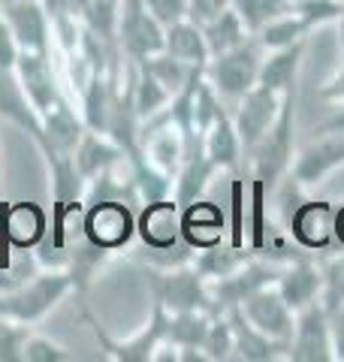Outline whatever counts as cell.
Wrapping results in <instances>:
<instances>
[{
    "instance_id": "19",
    "label": "cell",
    "mask_w": 344,
    "mask_h": 362,
    "mask_svg": "<svg viewBox=\"0 0 344 362\" xmlns=\"http://www.w3.org/2000/svg\"><path fill=\"white\" fill-rule=\"evenodd\" d=\"M227 320L233 326V341H236V354L233 359H245V362H275V359H287L290 354V341H275V338L263 335L254 323L242 314V308H227Z\"/></svg>"
},
{
    "instance_id": "20",
    "label": "cell",
    "mask_w": 344,
    "mask_h": 362,
    "mask_svg": "<svg viewBox=\"0 0 344 362\" xmlns=\"http://www.w3.org/2000/svg\"><path fill=\"white\" fill-rule=\"evenodd\" d=\"M200 142H202L205 157H209V160H212L217 169H227V173L233 175V173H239V169L245 166L242 142H239L233 115H229L227 109L209 124V130L200 136Z\"/></svg>"
},
{
    "instance_id": "42",
    "label": "cell",
    "mask_w": 344,
    "mask_h": 362,
    "mask_svg": "<svg viewBox=\"0 0 344 362\" xmlns=\"http://www.w3.org/2000/svg\"><path fill=\"white\" fill-rule=\"evenodd\" d=\"M329 332H332V350H336V359L344 362V305L329 311Z\"/></svg>"
},
{
    "instance_id": "24",
    "label": "cell",
    "mask_w": 344,
    "mask_h": 362,
    "mask_svg": "<svg viewBox=\"0 0 344 362\" xmlns=\"http://www.w3.org/2000/svg\"><path fill=\"white\" fill-rule=\"evenodd\" d=\"M214 320L212 311H169L166 314V344L176 350H200L209 326ZM202 354V350H200Z\"/></svg>"
},
{
    "instance_id": "23",
    "label": "cell",
    "mask_w": 344,
    "mask_h": 362,
    "mask_svg": "<svg viewBox=\"0 0 344 362\" xmlns=\"http://www.w3.org/2000/svg\"><path fill=\"white\" fill-rule=\"evenodd\" d=\"M302 54H305V42H293L284 49H272L266 52L260 66V85L272 88L275 94H296V82H299V70H302Z\"/></svg>"
},
{
    "instance_id": "12",
    "label": "cell",
    "mask_w": 344,
    "mask_h": 362,
    "mask_svg": "<svg viewBox=\"0 0 344 362\" xmlns=\"http://www.w3.org/2000/svg\"><path fill=\"white\" fill-rule=\"evenodd\" d=\"M49 233V214L37 202H0V242L4 251H33Z\"/></svg>"
},
{
    "instance_id": "8",
    "label": "cell",
    "mask_w": 344,
    "mask_h": 362,
    "mask_svg": "<svg viewBox=\"0 0 344 362\" xmlns=\"http://www.w3.org/2000/svg\"><path fill=\"white\" fill-rule=\"evenodd\" d=\"M13 73L18 78L21 90L28 94L30 106L40 115H45L57 100L67 97L64 78H61V70H57V61L52 52H18Z\"/></svg>"
},
{
    "instance_id": "5",
    "label": "cell",
    "mask_w": 344,
    "mask_h": 362,
    "mask_svg": "<svg viewBox=\"0 0 344 362\" xmlns=\"http://www.w3.org/2000/svg\"><path fill=\"white\" fill-rule=\"evenodd\" d=\"M263 58H266V49H263L257 37L251 33V40L242 42L239 49L217 54V58H209L202 73L224 100H239L260 82Z\"/></svg>"
},
{
    "instance_id": "27",
    "label": "cell",
    "mask_w": 344,
    "mask_h": 362,
    "mask_svg": "<svg viewBox=\"0 0 344 362\" xmlns=\"http://www.w3.org/2000/svg\"><path fill=\"white\" fill-rule=\"evenodd\" d=\"M164 52L172 54V58L190 64V66H205V64H209V49H205L202 28L197 25V21H190V18L166 28Z\"/></svg>"
},
{
    "instance_id": "22",
    "label": "cell",
    "mask_w": 344,
    "mask_h": 362,
    "mask_svg": "<svg viewBox=\"0 0 344 362\" xmlns=\"http://www.w3.org/2000/svg\"><path fill=\"white\" fill-rule=\"evenodd\" d=\"M221 173L209 157L202 151V142H197L193 148H188L185 154V163H181L176 181H172V199L178 202L181 209L190 206L193 199L205 197V190H209V181Z\"/></svg>"
},
{
    "instance_id": "45",
    "label": "cell",
    "mask_w": 344,
    "mask_h": 362,
    "mask_svg": "<svg viewBox=\"0 0 344 362\" xmlns=\"http://www.w3.org/2000/svg\"><path fill=\"white\" fill-rule=\"evenodd\" d=\"M336 245L344 247V202L336 209Z\"/></svg>"
},
{
    "instance_id": "32",
    "label": "cell",
    "mask_w": 344,
    "mask_h": 362,
    "mask_svg": "<svg viewBox=\"0 0 344 362\" xmlns=\"http://www.w3.org/2000/svg\"><path fill=\"white\" fill-rule=\"evenodd\" d=\"M139 64L157 78L160 85L169 90L172 97H176L178 90L193 78V73L200 70V66H190V64H185V61L172 58V54H166V52H157V54H151V58H145V61H139Z\"/></svg>"
},
{
    "instance_id": "13",
    "label": "cell",
    "mask_w": 344,
    "mask_h": 362,
    "mask_svg": "<svg viewBox=\"0 0 344 362\" xmlns=\"http://www.w3.org/2000/svg\"><path fill=\"white\" fill-rule=\"evenodd\" d=\"M344 166V133H320L314 145H308L305 151L293 157L290 178L302 190L317 187L320 181H326L332 173H338Z\"/></svg>"
},
{
    "instance_id": "35",
    "label": "cell",
    "mask_w": 344,
    "mask_h": 362,
    "mask_svg": "<svg viewBox=\"0 0 344 362\" xmlns=\"http://www.w3.org/2000/svg\"><path fill=\"white\" fill-rule=\"evenodd\" d=\"M200 350H202L205 362H227V359H233V354H236L233 326H229L224 311L214 314V320L209 326V335H205V341H202Z\"/></svg>"
},
{
    "instance_id": "44",
    "label": "cell",
    "mask_w": 344,
    "mask_h": 362,
    "mask_svg": "<svg viewBox=\"0 0 344 362\" xmlns=\"http://www.w3.org/2000/svg\"><path fill=\"white\" fill-rule=\"evenodd\" d=\"M314 133H344V103H338V112H336V115H329Z\"/></svg>"
},
{
    "instance_id": "33",
    "label": "cell",
    "mask_w": 344,
    "mask_h": 362,
    "mask_svg": "<svg viewBox=\"0 0 344 362\" xmlns=\"http://www.w3.org/2000/svg\"><path fill=\"white\" fill-rule=\"evenodd\" d=\"M79 21L106 42H118L115 40V33H118V4L115 0H82L79 4Z\"/></svg>"
},
{
    "instance_id": "7",
    "label": "cell",
    "mask_w": 344,
    "mask_h": 362,
    "mask_svg": "<svg viewBox=\"0 0 344 362\" xmlns=\"http://www.w3.org/2000/svg\"><path fill=\"white\" fill-rule=\"evenodd\" d=\"M118 49L130 61H145L151 54L164 52L166 28L148 13L142 0H121L118 4Z\"/></svg>"
},
{
    "instance_id": "6",
    "label": "cell",
    "mask_w": 344,
    "mask_h": 362,
    "mask_svg": "<svg viewBox=\"0 0 344 362\" xmlns=\"http://www.w3.org/2000/svg\"><path fill=\"white\" fill-rule=\"evenodd\" d=\"M284 230L308 254H323L336 245V206L329 199L302 197L284 211Z\"/></svg>"
},
{
    "instance_id": "43",
    "label": "cell",
    "mask_w": 344,
    "mask_h": 362,
    "mask_svg": "<svg viewBox=\"0 0 344 362\" xmlns=\"http://www.w3.org/2000/svg\"><path fill=\"white\" fill-rule=\"evenodd\" d=\"M320 97L329 100V103H344V66L329 78L323 88H320Z\"/></svg>"
},
{
    "instance_id": "48",
    "label": "cell",
    "mask_w": 344,
    "mask_h": 362,
    "mask_svg": "<svg viewBox=\"0 0 344 362\" xmlns=\"http://www.w3.org/2000/svg\"><path fill=\"white\" fill-rule=\"evenodd\" d=\"M0 4H16V0H0Z\"/></svg>"
},
{
    "instance_id": "4",
    "label": "cell",
    "mask_w": 344,
    "mask_h": 362,
    "mask_svg": "<svg viewBox=\"0 0 344 362\" xmlns=\"http://www.w3.org/2000/svg\"><path fill=\"white\" fill-rule=\"evenodd\" d=\"M166 314L169 311L164 308V305L154 302L145 329L136 332L133 338H127V341H118V338H112L106 329H103L97 317L82 305V323L91 329V335H94V341L100 344L103 356L115 359V362H151L157 356V350L166 344Z\"/></svg>"
},
{
    "instance_id": "21",
    "label": "cell",
    "mask_w": 344,
    "mask_h": 362,
    "mask_svg": "<svg viewBox=\"0 0 344 362\" xmlns=\"http://www.w3.org/2000/svg\"><path fill=\"white\" fill-rule=\"evenodd\" d=\"M124 154L127 151H124L109 133L85 130L82 139L76 145V151H73V163L79 169V175H82V181L88 185L91 178H97V175L106 173V169H112Z\"/></svg>"
},
{
    "instance_id": "37",
    "label": "cell",
    "mask_w": 344,
    "mask_h": 362,
    "mask_svg": "<svg viewBox=\"0 0 344 362\" xmlns=\"http://www.w3.org/2000/svg\"><path fill=\"white\" fill-rule=\"evenodd\" d=\"M76 354L67 350L64 344L52 341L49 335H37L30 332L25 341V354H21V362H73Z\"/></svg>"
},
{
    "instance_id": "30",
    "label": "cell",
    "mask_w": 344,
    "mask_h": 362,
    "mask_svg": "<svg viewBox=\"0 0 344 362\" xmlns=\"http://www.w3.org/2000/svg\"><path fill=\"white\" fill-rule=\"evenodd\" d=\"M251 254H254L251 247H236V245H229V242L224 239L221 245L205 247V251H197L193 263H197V269L202 272L205 278L214 281V278H224V275H229L233 269H239Z\"/></svg>"
},
{
    "instance_id": "29",
    "label": "cell",
    "mask_w": 344,
    "mask_h": 362,
    "mask_svg": "<svg viewBox=\"0 0 344 362\" xmlns=\"http://www.w3.org/2000/svg\"><path fill=\"white\" fill-rule=\"evenodd\" d=\"M311 30L314 28L308 25L302 16L284 13L278 18H272L269 25H263L254 37H257V42L263 45V49L272 52V49H284V45H293V42H308V33Z\"/></svg>"
},
{
    "instance_id": "16",
    "label": "cell",
    "mask_w": 344,
    "mask_h": 362,
    "mask_svg": "<svg viewBox=\"0 0 344 362\" xmlns=\"http://www.w3.org/2000/svg\"><path fill=\"white\" fill-rule=\"evenodd\" d=\"M275 287L284 296V302L290 305L293 311H302L308 305H314L323 299V272H320V263H314L311 254L290 259L284 269Z\"/></svg>"
},
{
    "instance_id": "1",
    "label": "cell",
    "mask_w": 344,
    "mask_h": 362,
    "mask_svg": "<svg viewBox=\"0 0 344 362\" xmlns=\"http://www.w3.org/2000/svg\"><path fill=\"white\" fill-rule=\"evenodd\" d=\"M73 275L67 269H37L21 284L0 290V317L33 326L55 311L67 293H73Z\"/></svg>"
},
{
    "instance_id": "41",
    "label": "cell",
    "mask_w": 344,
    "mask_h": 362,
    "mask_svg": "<svg viewBox=\"0 0 344 362\" xmlns=\"http://www.w3.org/2000/svg\"><path fill=\"white\" fill-rule=\"evenodd\" d=\"M18 42L13 37V30H9L6 18H4V9H0V66L4 70H13L16 61H18Z\"/></svg>"
},
{
    "instance_id": "47",
    "label": "cell",
    "mask_w": 344,
    "mask_h": 362,
    "mask_svg": "<svg viewBox=\"0 0 344 362\" xmlns=\"http://www.w3.org/2000/svg\"><path fill=\"white\" fill-rule=\"evenodd\" d=\"M0 190H4V151H0Z\"/></svg>"
},
{
    "instance_id": "26",
    "label": "cell",
    "mask_w": 344,
    "mask_h": 362,
    "mask_svg": "<svg viewBox=\"0 0 344 362\" xmlns=\"http://www.w3.org/2000/svg\"><path fill=\"white\" fill-rule=\"evenodd\" d=\"M67 245H70V266H67V272L73 275L76 293L85 296L88 287L94 284V278L100 275V269L106 266L115 254L103 251V247H97L91 239H85V235H79V242H67Z\"/></svg>"
},
{
    "instance_id": "2",
    "label": "cell",
    "mask_w": 344,
    "mask_h": 362,
    "mask_svg": "<svg viewBox=\"0 0 344 362\" xmlns=\"http://www.w3.org/2000/svg\"><path fill=\"white\" fill-rule=\"evenodd\" d=\"M142 275H145V284L151 287V296L154 302H160L166 311H212L214 308V299H212V290H209V278L197 269V263H181V266H166V269H157V266H139Z\"/></svg>"
},
{
    "instance_id": "9",
    "label": "cell",
    "mask_w": 344,
    "mask_h": 362,
    "mask_svg": "<svg viewBox=\"0 0 344 362\" xmlns=\"http://www.w3.org/2000/svg\"><path fill=\"white\" fill-rule=\"evenodd\" d=\"M236 103L239 106L233 112V124H236L239 142H242V151L248 157L263 142V136L272 130V124L278 121V112H281L284 97L275 94L272 88L257 82L245 97H239Z\"/></svg>"
},
{
    "instance_id": "10",
    "label": "cell",
    "mask_w": 344,
    "mask_h": 362,
    "mask_svg": "<svg viewBox=\"0 0 344 362\" xmlns=\"http://www.w3.org/2000/svg\"><path fill=\"white\" fill-rule=\"evenodd\" d=\"M136 242L148 251H176L188 245L181 239V206L172 197L145 202L136 211Z\"/></svg>"
},
{
    "instance_id": "17",
    "label": "cell",
    "mask_w": 344,
    "mask_h": 362,
    "mask_svg": "<svg viewBox=\"0 0 344 362\" xmlns=\"http://www.w3.org/2000/svg\"><path fill=\"white\" fill-rule=\"evenodd\" d=\"M181 239L193 251H205L227 239V214L212 199H193L190 206L181 209Z\"/></svg>"
},
{
    "instance_id": "36",
    "label": "cell",
    "mask_w": 344,
    "mask_h": 362,
    "mask_svg": "<svg viewBox=\"0 0 344 362\" xmlns=\"http://www.w3.org/2000/svg\"><path fill=\"white\" fill-rule=\"evenodd\" d=\"M320 272H323V299L320 302L326 311H332L344 305V247L320 259Z\"/></svg>"
},
{
    "instance_id": "18",
    "label": "cell",
    "mask_w": 344,
    "mask_h": 362,
    "mask_svg": "<svg viewBox=\"0 0 344 362\" xmlns=\"http://www.w3.org/2000/svg\"><path fill=\"white\" fill-rule=\"evenodd\" d=\"M0 118L9 121V124H16L21 133H28L30 142L37 145L40 151L45 148L42 115L30 106V100H28L25 90H21L16 73L13 70H4V66H0Z\"/></svg>"
},
{
    "instance_id": "14",
    "label": "cell",
    "mask_w": 344,
    "mask_h": 362,
    "mask_svg": "<svg viewBox=\"0 0 344 362\" xmlns=\"http://www.w3.org/2000/svg\"><path fill=\"white\" fill-rule=\"evenodd\" d=\"M0 9L21 52H52V16L42 0H16Z\"/></svg>"
},
{
    "instance_id": "11",
    "label": "cell",
    "mask_w": 344,
    "mask_h": 362,
    "mask_svg": "<svg viewBox=\"0 0 344 362\" xmlns=\"http://www.w3.org/2000/svg\"><path fill=\"white\" fill-rule=\"evenodd\" d=\"M293 362H332V332H329V311L323 302H314L308 308L296 311V326L290 335V354Z\"/></svg>"
},
{
    "instance_id": "31",
    "label": "cell",
    "mask_w": 344,
    "mask_h": 362,
    "mask_svg": "<svg viewBox=\"0 0 344 362\" xmlns=\"http://www.w3.org/2000/svg\"><path fill=\"white\" fill-rule=\"evenodd\" d=\"M229 245L248 247V169L229 178Z\"/></svg>"
},
{
    "instance_id": "15",
    "label": "cell",
    "mask_w": 344,
    "mask_h": 362,
    "mask_svg": "<svg viewBox=\"0 0 344 362\" xmlns=\"http://www.w3.org/2000/svg\"><path fill=\"white\" fill-rule=\"evenodd\" d=\"M239 308H242V314L257 326L263 335L275 338V341H290L293 326H296V311L284 302V296L278 293L275 284L251 293Z\"/></svg>"
},
{
    "instance_id": "49",
    "label": "cell",
    "mask_w": 344,
    "mask_h": 362,
    "mask_svg": "<svg viewBox=\"0 0 344 362\" xmlns=\"http://www.w3.org/2000/svg\"><path fill=\"white\" fill-rule=\"evenodd\" d=\"M115 4H121V0H115Z\"/></svg>"
},
{
    "instance_id": "28",
    "label": "cell",
    "mask_w": 344,
    "mask_h": 362,
    "mask_svg": "<svg viewBox=\"0 0 344 362\" xmlns=\"http://www.w3.org/2000/svg\"><path fill=\"white\" fill-rule=\"evenodd\" d=\"M130 97H133V109H136V118L148 121L160 115L169 103H172V94L157 82V78L145 70V66L136 61V70H133V85H130Z\"/></svg>"
},
{
    "instance_id": "34",
    "label": "cell",
    "mask_w": 344,
    "mask_h": 362,
    "mask_svg": "<svg viewBox=\"0 0 344 362\" xmlns=\"http://www.w3.org/2000/svg\"><path fill=\"white\" fill-rule=\"evenodd\" d=\"M229 6L242 16L251 33H257L263 25H269L272 18L293 13V0H229Z\"/></svg>"
},
{
    "instance_id": "38",
    "label": "cell",
    "mask_w": 344,
    "mask_h": 362,
    "mask_svg": "<svg viewBox=\"0 0 344 362\" xmlns=\"http://www.w3.org/2000/svg\"><path fill=\"white\" fill-rule=\"evenodd\" d=\"M28 335H30V326L16 323L9 317H0V362H21Z\"/></svg>"
},
{
    "instance_id": "3",
    "label": "cell",
    "mask_w": 344,
    "mask_h": 362,
    "mask_svg": "<svg viewBox=\"0 0 344 362\" xmlns=\"http://www.w3.org/2000/svg\"><path fill=\"white\" fill-rule=\"evenodd\" d=\"M79 233L109 254L127 251L136 242V209L121 199L85 202L79 214Z\"/></svg>"
},
{
    "instance_id": "46",
    "label": "cell",
    "mask_w": 344,
    "mask_h": 362,
    "mask_svg": "<svg viewBox=\"0 0 344 362\" xmlns=\"http://www.w3.org/2000/svg\"><path fill=\"white\" fill-rule=\"evenodd\" d=\"M336 28H338V49H341V58H344V9H341V16L336 21Z\"/></svg>"
},
{
    "instance_id": "40",
    "label": "cell",
    "mask_w": 344,
    "mask_h": 362,
    "mask_svg": "<svg viewBox=\"0 0 344 362\" xmlns=\"http://www.w3.org/2000/svg\"><path fill=\"white\" fill-rule=\"evenodd\" d=\"M224 9H229V0H188V18L197 21L200 28L217 18Z\"/></svg>"
},
{
    "instance_id": "25",
    "label": "cell",
    "mask_w": 344,
    "mask_h": 362,
    "mask_svg": "<svg viewBox=\"0 0 344 362\" xmlns=\"http://www.w3.org/2000/svg\"><path fill=\"white\" fill-rule=\"evenodd\" d=\"M202 37H205V49H209V58H217V54H227L239 49L242 42L251 40V30L242 21V16L236 13L233 6L224 9L217 18H212L209 25H202Z\"/></svg>"
},
{
    "instance_id": "39",
    "label": "cell",
    "mask_w": 344,
    "mask_h": 362,
    "mask_svg": "<svg viewBox=\"0 0 344 362\" xmlns=\"http://www.w3.org/2000/svg\"><path fill=\"white\" fill-rule=\"evenodd\" d=\"M142 4L164 28H172L188 18V0H142Z\"/></svg>"
}]
</instances>
